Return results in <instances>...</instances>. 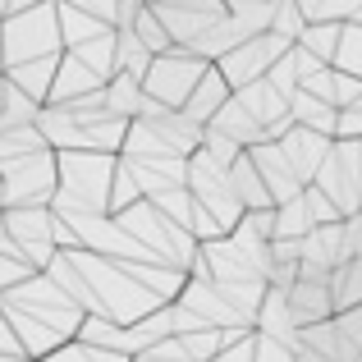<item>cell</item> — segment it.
<instances>
[{"label": "cell", "instance_id": "cell-40", "mask_svg": "<svg viewBox=\"0 0 362 362\" xmlns=\"http://www.w3.org/2000/svg\"><path fill=\"white\" fill-rule=\"evenodd\" d=\"M60 5H74V9H83V14L101 18V23H115V0H60Z\"/></svg>", "mask_w": 362, "mask_h": 362}, {"label": "cell", "instance_id": "cell-3", "mask_svg": "<svg viewBox=\"0 0 362 362\" xmlns=\"http://www.w3.org/2000/svg\"><path fill=\"white\" fill-rule=\"evenodd\" d=\"M115 151H55V197L51 211L60 216H106Z\"/></svg>", "mask_w": 362, "mask_h": 362}, {"label": "cell", "instance_id": "cell-42", "mask_svg": "<svg viewBox=\"0 0 362 362\" xmlns=\"http://www.w3.org/2000/svg\"><path fill=\"white\" fill-rule=\"evenodd\" d=\"M0 211H5V206H0ZM0 252H9V257H18V252H14V243H9V234H5V216H0Z\"/></svg>", "mask_w": 362, "mask_h": 362}, {"label": "cell", "instance_id": "cell-34", "mask_svg": "<svg viewBox=\"0 0 362 362\" xmlns=\"http://www.w3.org/2000/svg\"><path fill=\"white\" fill-rule=\"evenodd\" d=\"M129 33L138 37L142 46H147L151 55H160V51H170V37H165V28H160V18L147 9V0H142V9L133 14V23H129Z\"/></svg>", "mask_w": 362, "mask_h": 362}, {"label": "cell", "instance_id": "cell-6", "mask_svg": "<svg viewBox=\"0 0 362 362\" xmlns=\"http://www.w3.org/2000/svg\"><path fill=\"white\" fill-rule=\"evenodd\" d=\"M0 188H5V206H51L55 197V151H18V156L0 160Z\"/></svg>", "mask_w": 362, "mask_h": 362}, {"label": "cell", "instance_id": "cell-12", "mask_svg": "<svg viewBox=\"0 0 362 362\" xmlns=\"http://www.w3.org/2000/svg\"><path fill=\"white\" fill-rule=\"evenodd\" d=\"M119 160L129 165L142 197H156L165 188H184V175H188V156H175V151H133V156H119Z\"/></svg>", "mask_w": 362, "mask_h": 362}, {"label": "cell", "instance_id": "cell-24", "mask_svg": "<svg viewBox=\"0 0 362 362\" xmlns=\"http://www.w3.org/2000/svg\"><path fill=\"white\" fill-rule=\"evenodd\" d=\"M326 289H330V308H335V312L358 308V303H362V257L339 262L335 271L326 275Z\"/></svg>", "mask_w": 362, "mask_h": 362}, {"label": "cell", "instance_id": "cell-22", "mask_svg": "<svg viewBox=\"0 0 362 362\" xmlns=\"http://www.w3.org/2000/svg\"><path fill=\"white\" fill-rule=\"evenodd\" d=\"M289 119L303 124V129H312V133L335 138V106H326L321 97H312V92H303V88L289 92Z\"/></svg>", "mask_w": 362, "mask_h": 362}, {"label": "cell", "instance_id": "cell-11", "mask_svg": "<svg viewBox=\"0 0 362 362\" xmlns=\"http://www.w3.org/2000/svg\"><path fill=\"white\" fill-rule=\"evenodd\" d=\"M147 9L160 18L170 46H193L206 28L225 18V0H147Z\"/></svg>", "mask_w": 362, "mask_h": 362}, {"label": "cell", "instance_id": "cell-16", "mask_svg": "<svg viewBox=\"0 0 362 362\" xmlns=\"http://www.w3.org/2000/svg\"><path fill=\"white\" fill-rule=\"evenodd\" d=\"M284 308H289V317H293V326H312V321H326L330 312V289H326V280H293L289 289H284Z\"/></svg>", "mask_w": 362, "mask_h": 362}, {"label": "cell", "instance_id": "cell-7", "mask_svg": "<svg viewBox=\"0 0 362 362\" xmlns=\"http://www.w3.org/2000/svg\"><path fill=\"white\" fill-rule=\"evenodd\" d=\"M184 188H188V197H193V202L216 221V230H221V234H230L234 225H239L243 206H239V197H234V188H230V175H225V165H211L202 151H193V156H188Z\"/></svg>", "mask_w": 362, "mask_h": 362}, {"label": "cell", "instance_id": "cell-19", "mask_svg": "<svg viewBox=\"0 0 362 362\" xmlns=\"http://www.w3.org/2000/svg\"><path fill=\"white\" fill-rule=\"evenodd\" d=\"M225 175H230V188H234V197H239L243 211H262V206H275V202H271V193H266V184H262V175H257V165H252V156H247V147L230 160V170H225Z\"/></svg>", "mask_w": 362, "mask_h": 362}, {"label": "cell", "instance_id": "cell-45", "mask_svg": "<svg viewBox=\"0 0 362 362\" xmlns=\"http://www.w3.org/2000/svg\"><path fill=\"white\" fill-rule=\"evenodd\" d=\"M0 206H5V188H0Z\"/></svg>", "mask_w": 362, "mask_h": 362}, {"label": "cell", "instance_id": "cell-2", "mask_svg": "<svg viewBox=\"0 0 362 362\" xmlns=\"http://www.w3.org/2000/svg\"><path fill=\"white\" fill-rule=\"evenodd\" d=\"M0 317L33 362H42L51 349L74 339L83 326V308L46 271H28L18 284L0 289Z\"/></svg>", "mask_w": 362, "mask_h": 362}, {"label": "cell", "instance_id": "cell-9", "mask_svg": "<svg viewBox=\"0 0 362 362\" xmlns=\"http://www.w3.org/2000/svg\"><path fill=\"white\" fill-rule=\"evenodd\" d=\"M5 234L14 252L23 257L33 271H42L55 257V211L51 206H5Z\"/></svg>", "mask_w": 362, "mask_h": 362}, {"label": "cell", "instance_id": "cell-33", "mask_svg": "<svg viewBox=\"0 0 362 362\" xmlns=\"http://www.w3.org/2000/svg\"><path fill=\"white\" fill-rule=\"evenodd\" d=\"M335 42H339V23H303V33H298V42H293V46H303V51L317 55L321 64H330Z\"/></svg>", "mask_w": 362, "mask_h": 362}, {"label": "cell", "instance_id": "cell-32", "mask_svg": "<svg viewBox=\"0 0 362 362\" xmlns=\"http://www.w3.org/2000/svg\"><path fill=\"white\" fill-rule=\"evenodd\" d=\"M308 230H312V216H308V202H303V193L275 206V239H303Z\"/></svg>", "mask_w": 362, "mask_h": 362}, {"label": "cell", "instance_id": "cell-37", "mask_svg": "<svg viewBox=\"0 0 362 362\" xmlns=\"http://www.w3.org/2000/svg\"><path fill=\"white\" fill-rule=\"evenodd\" d=\"M303 202H308V216H312V225H330V221H344V216L330 206V197L321 193V188H303Z\"/></svg>", "mask_w": 362, "mask_h": 362}, {"label": "cell", "instance_id": "cell-13", "mask_svg": "<svg viewBox=\"0 0 362 362\" xmlns=\"http://www.w3.org/2000/svg\"><path fill=\"white\" fill-rule=\"evenodd\" d=\"M275 142H280V151H284V160H289V170L298 175V184L308 188L312 175H317V165L326 160V151H330V142H335V138H326V133H312V129H303V124H289V129H284Z\"/></svg>", "mask_w": 362, "mask_h": 362}, {"label": "cell", "instance_id": "cell-44", "mask_svg": "<svg viewBox=\"0 0 362 362\" xmlns=\"http://www.w3.org/2000/svg\"><path fill=\"white\" fill-rule=\"evenodd\" d=\"M0 78H5V55H0Z\"/></svg>", "mask_w": 362, "mask_h": 362}, {"label": "cell", "instance_id": "cell-46", "mask_svg": "<svg viewBox=\"0 0 362 362\" xmlns=\"http://www.w3.org/2000/svg\"><path fill=\"white\" fill-rule=\"evenodd\" d=\"M354 362H362V354H358V358H354Z\"/></svg>", "mask_w": 362, "mask_h": 362}, {"label": "cell", "instance_id": "cell-1", "mask_svg": "<svg viewBox=\"0 0 362 362\" xmlns=\"http://www.w3.org/2000/svg\"><path fill=\"white\" fill-rule=\"evenodd\" d=\"M42 271L78 303L83 317H101L115 326H133L138 317L175 303L184 284V271L165 262H119L88 247H55Z\"/></svg>", "mask_w": 362, "mask_h": 362}, {"label": "cell", "instance_id": "cell-41", "mask_svg": "<svg viewBox=\"0 0 362 362\" xmlns=\"http://www.w3.org/2000/svg\"><path fill=\"white\" fill-rule=\"evenodd\" d=\"M0 362H33L23 349H18V339H14V330L5 326V317H0Z\"/></svg>", "mask_w": 362, "mask_h": 362}, {"label": "cell", "instance_id": "cell-27", "mask_svg": "<svg viewBox=\"0 0 362 362\" xmlns=\"http://www.w3.org/2000/svg\"><path fill=\"white\" fill-rule=\"evenodd\" d=\"M303 23H362V0H293Z\"/></svg>", "mask_w": 362, "mask_h": 362}, {"label": "cell", "instance_id": "cell-14", "mask_svg": "<svg viewBox=\"0 0 362 362\" xmlns=\"http://www.w3.org/2000/svg\"><path fill=\"white\" fill-rule=\"evenodd\" d=\"M247 156H252V165H257V175H262V184H266V193H271L275 206L303 193V184H298V175L289 170L280 142H252V147H247Z\"/></svg>", "mask_w": 362, "mask_h": 362}, {"label": "cell", "instance_id": "cell-36", "mask_svg": "<svg viewBox=\"0 0 362 362\" xmlns=\"http://www.w3.org/2000/svg\"><path fill=\"white\" fill-rule=\"evenodd\" d=\"M335 138H362V92L335 110Z\"/></svg>", "mask_w": 362, "mask_h": 362}, {"label": "cell", "instance_id": "cell-28", "mask_svg": "<svg viewBox=\"0 0 362 362\" xmlns=\"http://www.w3.org/2000/svg\"><path fill=\"white\" fill-rule=\"evenodd\" d=\"M69 55H78L83 64H88L92 74H97L101 83L115 74V28H106V33H97L92 42H78V46H69Z\"/></svg>", "mask_w": 362, "mask_h": 362}, {"label": "cell", "instance_id": "cell-4", "mask_svg": "<svg viewBox=\"0 0 362 362\" xmlns=\"http://www.w3.org/2000/svg\"><path fill=\"white\" fill-rule=\"evenodd\" d=\"M60 18H55V0H42V5H28L18 14L0 18V55L9 64L23 60H42V55H60Z\"/></svg>", "mask_w": 362, "mask_h": 362}, {"label": "cell", "instance_id": "cell-15", "mask_svg": "<svg viewBox=\"0 0 362 362\" xmlns=\"http://www.w3.org/2000/svg\"><path fill=\"white\" fill-rule=\"evenodd\" d=\"M97 88H101L97 74H92L88 64L78 60V55L60 51V64H55V78H51V92H46V101H51V106H69V101L88 97V92H97Z\"/></svg>", "mask_w": 362, "mask_h": 362}, {"label": "cell", "instance_id": "cell-21", "mask_svg": "<svg viewBox=\"0 0 362 362\" xmlns=\"http://www.w3.org/2000/svg\"><path fill=\"white\" fill-rule=\"evenodd\" d=\"M55 64H60V55H42V60H23V64H9V69H5V78L14 83L18 92H28L33 101H42V106H46V92H51Z\"/></svg>", "mask_w": 362, "mask_h": 362}, {"label": "cell", "instance_id": "cell-38", "mask_svg": "<svg viewBox=\"0 0 362 362\" xmlns=\"http://www.w3.org/2000/svg\"><path fill=\"white\" fill-rule=\"evenodd\" d=\"M133 362H188V354L179 349V339H175V335H165V339H156L151 349L133 354Z\"/></svg>", "mask_w": 362, "mask_h": 362}, {"label": "cell", "instance_id": "cell-5", "mask_svg": "<svg viewBox=\"0 0 362 362\" xmlns=\"http://www.w3.org/2000/svg\"><path fill=\"white\" fill-rule=\"evenodd\" d=\"M312 188H321L339 216L362 211V138H335L330 142L326 160L312 175Z\"/></svg>", "mask_w": 362, "mask_h": 362}, {"label": "cell", "instance_id": "cell-30", "mask_svg": "<svg viewBox=\"0 0 362 362\" xmlns=\"http://www.w3.org/2000/svg\"><path fill=\"white\" fill-rule=\"evenodd\" d=\"M147 64H151V51H147V46H142L129 28H115V74H133V78L142 83Z\"/></svg>", "mask_w": 362, "mask_h": 362}, {"label": "cell", "instance_id": "cell-26", "mask_svg": "<svg viewBox=\"0 0 362 362\" xmlns=\"http://www.w3.org/2000/svg\"><path fill=\"white\" fill-rule=\"evenodd\" d=\"M37 110H42V101H33L28 92H18L9 78H0V133L33 124V119H37Z\"/></svg>", "mask_w": 362, "mask_h": 362}, {"label": "cell", "instance_id": "cell-39", "mask_svg": "<svg viewBox=\"0 0 362 362\" xmlns=\"http://www.w3.org/2000/svg\"><path fill=\"white\" fill-rule=\"evenodd\" d=\"M252 362H293V349L280 344V339H266L252 330Z\"/></svg>", "mask_w": 362, "mask_h": 362}, {"label": "cell", "instance_id": "cell-43", "mask_svg": "<svg viewBox=\"0 0 362 362\" xmlns=\"http://www.w3.org/2000/svg\"><path fill=\"white\" fill-rule=\"evenodd\" d=\"M28 5H42V0H9V14H18V9H28Z\"/></svg>", "mask_w": 362, "mask_h": 362}, {"label": "cell", "instance_id": "cell-8", "mask_svg": "<svg viewBox=\"0 0 362 362\" xmlns=\"http://www.w3.org/2000/svg\"><path fill=\"white\" fill-rule=\"evenodd\" d=\"M202 69H206V60H197L184 46H170V51L151 55L147 74H142V92H147L151 101H160V106L179 110L188 101V92H193V83L202 78Z\"/></svg>", "mask_w": 362, "mask_h": 362}, {"label": "cell", "instance_id": "cell-10", "mask_svg": "<svg viewBox=\"0 0 362 362\" xmlns=\"http://www.w3.org/2000/svg\"><path fill=\"white\" fill-rule=\"evenodd\" d=\"M289 46H293V42H284V37H275V33L243 37L239 46H230V51L216 60V69H221V78L230 83V92H239V88H247L252 78H262V74L271 69V64L280 60Z\"/></svg>", "mask_w": 362, "mask_h": 362}, {"label": "cell", "instance_id": "cell-25", "mask_svg": "<svg viewBox=\"0 0 362 362\" xmlns=\"http://www.w3.org/2000/svg\"><path fill=\"white\" fill-rule=\"evenodd\" d=\"M101 101H106L110 115L133 119V115H138V106H142V83L133 78V74H110V78L101 83Z\"/></svg>", "mask_w": 362, "mask_h": 362}, {"label": "cell", "instance_id": "cell-20", "mask_svg": "<svg viewBox=\"0 0 362 362\" xmlns=\"http://www.w3.org/2000/svg\"><path fill=\"white\" fill-rule=\"evenodd\" d=\"M202 129H211V133H225V138H230V142H239V147L266 142V138H262V124H257V119H252V115H247V110L239 106V101H234V92H230V101H225V106H221L211 119L202 124Z\"/></svg>", "mask_w": 362, "mask_h": 362}, {"label": "cell", "instance_id": "cell-31", "mask_svg": "<svg viewBox=\"0 0 362 362\" xmlns=\"http://www.w3.org/2000/svg\"><path fill=\"white\" fill-rule=\"evenodd\" d=\"M330 69L362 78V23H339V42L330 55Z\"/></svg>", "mask_w": 362, "mask_h": 362}, {"label": "cell", "instance_id": "cell-23", "mask_svg": "<svg viewBox=\"0 0 362 362\" xmlns=\"http://www.w3.org/2000/svg\"><path fill=\"white\" fill-rule=\"evenodd\" d=\"M247 330H216V326H197V330H184L179 339V349L188 354V362H211L216 354H221L225 344H234V339H243Z\"/></svg>", "mask_w": 362, "mask_h": 362}, {"label": "cell", "instance_id": "cell-29", "mask_svg": "<svg viewBox=\"0 0 362 362\" xmlns=\"http://www.w3.org/2000/svg\"><path fill=\"white\" fill-rule=\"evenodd\" d=\"M55 18H60V42H64V51H69V46H78V42H92L97 33H106V28H110V23H101V18L83 14V9H74V5H60V0H55Z\"/></svg>", "mask_w": 362, "mask_h": 362}, {"label": "cell", "instance_id": "cell-18", "mask_svg": "<svg viewBox=\"0 0 362 362\" xmlns=\"http://www.w3.org/2000/svg\"><path fill=\"white\" fill-rule=\"evenodd\" d=\"M225 101H230V83L221 78V69H216V64H206L202 78L193 83V92H188V101H184L179 110H184V115L193 119V124H206V119L216 115V110L225 106Z\"/></svg>", "mask_w": 362, "mask_h": 362}, {"label": "cell", "instance_id": "cell-17", "mask_svg": "<svg viewBox=\"0 0 362 362\" xmlns=\"http://www.w3.org/2000/svg\"><path fill=\"white\" fill-rule=\"evenodd\" d=\"M234 101H239L247 115L262 124V138H266V124H275V119L289 115V97H284L280 88H271L266 78H252L247 88H239V92H234Z\"/></svg>", "mask_w": 362, "mask_h": 362}, {"label": "cell", "instance_id": "cell-35", "mask_svg": "<svg viewBox=\"0 0 362 362\" xmlns=\"http://www.w3.org/2000/svg\"><path fill=\"white\" fill-rule=\"evenodd\" d=\"M266 33L284 37V42H298V33H303V14H298V5H293V0H275V5H271V23H266Z\"/></svg>", "mask_w": 362, "mask_h": 362}]
</instances>
